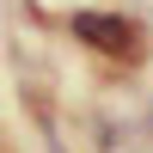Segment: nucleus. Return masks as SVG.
<instances>
[{"instance_id":"f257e3e1","label":"nucleus","mask_w":153,"mask_h":153,"mask_svg":"<svg viewBox=\"0 0 153 153\" xmlns=\"http://www.w3.org/2000/svg\"><path fill=\"white\" fill-rule=\"evenodd\" d=\"M68 31L80 37V43L104 49V55H135V49H141V43H135L141 31H135L129 19H117V12H74V19H68Z\"/></svg>"}]
</instances>
